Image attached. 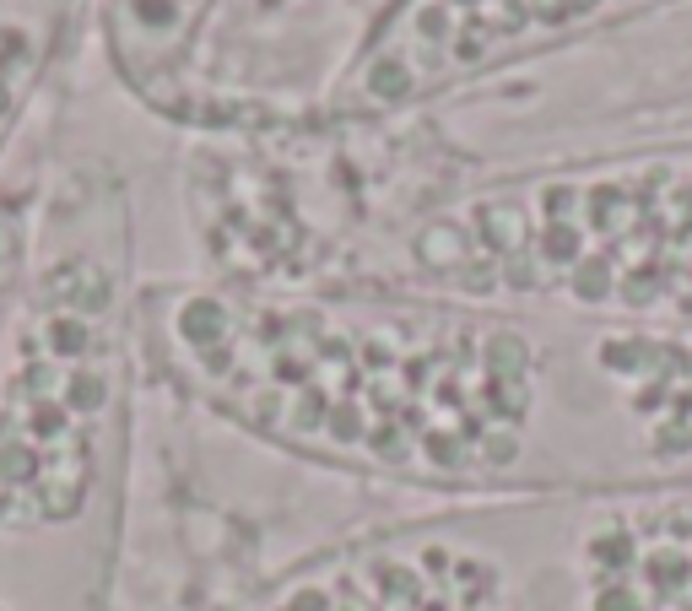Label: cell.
I'll return each instance as SVG.
<instances>
[{"label": "cell", "instance_id": "7a4b0ae2", "mask_svg": "<svg viewBox=\"0 0 692 611\" xmlns=\"http://www.w3.org/2000/svg\"><path fill=\"white\" fill-rule=\"evenodd\" d=\"M141 379L130 195L82 163L33 206L0 330V611H114Z\"/></svg>", "mask_w": 692, "mask_h": 611}, {"label": "cell", "instance_id": "8992f818", "mask_svg": "<svg viewBox=\"0 0 692 611\" xmlns=\"http://www.w3.org/2000/svg\"><path fill=\"white\" fill-rule=\"evenodd\" d=\"M217 0H109V49L114 65L152 109L190 119L195 60Z\"/></svg>", "mask_w": 692, "mask_h": 611}, {"label": "cell", "instance_id": "277c9868", "mask_svg": "<svg viewBox=\"0 0 692 611\" xmlns=\"http://www.w3.org/2000/svg\"><path fill=\"white\" fill-rule=\"evenodd\" d=\"M201 611H692V482L379 514Z\"/></svg>", "mask_w": 692, "mask_h": 611}, {"label": "cell", "instance_id": "52a82bcc", "mask_svg": "<svg viewBox=\"0 0 692 611\" xmlns=\"http://www.w3.org/2000/svg\"><path fill=\"white\" fill-rule=\"evenodd\" d=\"M28 233H33V206L22 195H0V330H6L11 298H17V282H22Z\"/></svg>", "mask_w": 692, "mask_h": 611}, {"label": "cell", "instance_id": "5b68a950", "mask_svg": "<svg viewBox=\"0 0 692 611\" xmlns=\"http://www.w3.org/2000/svg\"><path fill=\"white\" fill-rule=\"evenodd\" d=\"M676 6L687 0H379L309 114L341 125L417 119Z\"/></svg>", "mask_w": 692, "mask_h": 611}, {"label": "cell", "instance_id": "3957f363", "mask_svg": "<svg viewBox=\"0 0 692 611\" xmlns=\"http://www.w3.org/2000/svg\"><path fill=\"white\" fill-rule=\"evenodd\" d=\"M357 287L692 330V136L541 163H455Z\"/></svg>", "mask_w": 692, "mask_h": 611}, {"label": "cell", "instance_id": "6da1fadb", "mask_svg": "<svg viewBox=\"0 0 692 611\" xmlns=\"http://www.w3.org/2000/svg\"><path fill=\"white\" fill-rule=\"evenodd\" d=\"M141 374L233 438L422 503L692 482V330L401 287L141 282Z\"/></svg>", "mask_w": 692, "mask_h": 611}, {"label": "cell", "instance_id": "ba28073f", "mask_svg": "<svg viewBox=\"0 0 692 611\" xmlns=\"http://www.w3.org/2000/svg\"><path fill=\"white\" fill-rule=\"evenodd\" d=\"M265 6H292V0H265Z\"/></svg>", "mask_w": 692, "mask_h": 611}]
</instances>
